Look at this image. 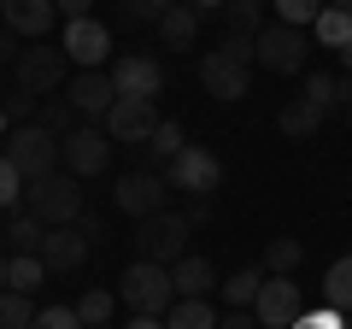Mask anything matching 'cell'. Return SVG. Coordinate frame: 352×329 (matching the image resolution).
<instances>
[{
  "mask_svg": "<svg viewBox=\"0 0 352 329\" xmlns=\"http://www.w3.org/2000/svg\"><path fill=\"white\" fill-rule=\"evenodd\" d=\"M346 129H352V106H346Z\"/></svg>",
  "mask_w": 352,
  "mask_h": 329,
  "instance_id": "681fc988",
  "label": "cell"
},
{
  "mask_svg": "<svg viewBox=\"0 0 352 329\" xmlns=\"http://www.w3.org/2000/svg\"><path fill=\"white\" fill-rule=\"evenodd\" d=\"M276 124H282V136L305 141V136H317V129H323V112H317L311 100H288V106L276 112Z\"/></svg>",
  "mask_w": 352,
  "mask_h": 329,
  "instance_id": "44dd1931",
  "label": "cell"
},
{
  "mask_svg": "<svg viewBox=\"0 0 352 329\" xmlns=\"http://www.w3.org/2000/svg\"><path fill=\"white\" fill-rule=\"evenodd\" d=\"M252 312H258L264 329H294V317L305 312V300H300V288H294V277H264Z\"/></svg>",
  "mask_w": 352,
  "mask_h": 329,
  "instance_id": "8fae6325",
  "label": "cell"
},
{
  "mask_svg": "<svg viewBox=\"0 0 352 329\" xmlns=\"http://www.w3.org/2000/svg\"><path fill=\"white\" fill-rule=\"evenodd\" d=\"M65 65H71V59H65V47H24V53H18V65H12V83L41 100V94H59L65 89Z\"/></svg>",
  "mask_w": 352,
  "mask_h": 329,
  "instance_id": "52a82bcc",
  "label": "cell"
},
{
  "mask_svg": "<svg viewBox=\"0 0 352 329\" xmlns=\"http://www.w3.org/2000/svg\"><path fill=\"white\" fill-rule=\"evenodd\" d=\"M82 259H88V241H82L76 224H53L47 235H41V265L47 270H76Z\"/></svg>",
  "mask_w": 352,
  "mask_h": 329,
  "instance_id": "2e32d148",
  "label": "cell"
},
{
  "mask_svg": "<svg viewBox=\"0 0 352 329\" xmlns=\"http://www.w3.org/2000/svg\"><path fill=\"white\" fill-rule=\"evenodd\" d=\"M65 100L94 124V118H106L118 106V89H112V76H106V71H76L71 83H65Z\"/></svg>",
  "mask_w": 352,
  "mask_h": 329,
  "instance_id": "9a60e30c",
  "label": "cell"
},
{
  "mask_svg": "<svg viewBox=\"0 0 352 329\" xmlns=\"http://www.w3.org/2000/svg\"><path fill=\"white\" fill-rule=\"evenodd\" d=\"M24 206L30 217H41V224H76V217L88 212L82 206V177H71V171H53V177H36L24 189Z\"/></svg>",
  "mask_w": 352,
  "mask_h": 329,
  "instance_id": "7a4b0ae2",
  "label": "cell"
},
{
  "mask_svg": "<svg viewBox=\"0 0 352 329\" xmlns=\"http://www.w3.org/2000/svg\"><path fill=\"white\" fill-rule=\"evenodd\" d=\"M294 329H346V312L317 306V312H300V317H294Z\"/></svg>",
  "mask_w": 352,
  "mask_h": 329,
  "instance_id": "74e56055",
  "label": "cell"
},
{
  "mask_svg": "<svg viewBox=\"0 0 352 329\" xmlns=\"http://www.w3.org/2000/svg\"><path fill=\"white\" fill-rule=\"evenodd\" d=\"M170 282H176V300H206L217 288V265L206 253H182L170 265Z\"/></svg>",
  "mask_w": 352,
  "mask_h": 329,
  "instance_id": "e0dca14e",
  "label": "cell"
},
{
  "mask_svg": "<svg viewBox=\"0 0 352 329\" xmlns=\"http://www.w3.org/2000/svg\"><path fill=\"white\" fill-rule=\"evenodd\" d=\"M159 124L164 118L153 112V100H124V94H118V106L106 112V136L112 141H135V147H147Z\"/></svg>",
  "mask_w": 352,
  "mask_h": 329,
  "instance_id": "5bb4252c",
  "label": "cell"
},
{
  "mask_svg": "<svg viewBox=\"0 0 352 329\" xmlns=\"http://www.w3.org/2000/svg\"><path fill=\"white\" fill-rule=\"evenodd\" d=\"M340 106H352V76H340Z\"/></svg>",
  "mask_w": 352,
  "mask_h": 329,
  "instance_id": "f6af8a7d",
  "label": "cell"
},
{
  "mask_svg": "<svg viewBox=\"0 0 352 329\" xmlns=\"http://www.w3.org/2000/svg\"><path fill=\"white\" fill-rule=\"evenodd\" d=\"M264 277H270L264 265H241L235 277H223L217 288H223V300H229V306H252V300H258V288H264Z\"/></svg>",
  "mask_w": 352,
  "mask_h": 329,
  "instance_id": "7402d4cb",
  "label": "cell"
},
{
  "mask_svg": "<svg viewBox=\"0 0 352 329\" xmlns=\"http://www.w3.org/2000/svg\"><path fill=\"white\" fill-rule=\"evenodd\" d=\"M112 89L124 94V100H159L164 71L147 59V53H118L112 59Z\"/></svg>",
  "mask_w": 352,
  "mask_h": 329,
  "instance_id": "ba28073f",
  "label": "cell"
},
{
  "mask_svg": "<svg viewBox=\"0 0 352 329\" xmlns=\"http://www.w3.org/2000/svg\"><path fill=\"white\" fill-rule=\"evenodd\" d=\"M24 189H30V182H24V171H18V164L6 159V153H0V212H12V206L24 200Z\"/></svg>",
  "mask_w": 352,
  "mask_h": 329,
  "instance_id": "836d02e7",
  "label": "cell"
},
{
  "mask_svg": "<svg viewBox=\"0 0 352 329\" xmlns=\"http://www.w3.org/2000/svg\"><path fill=\"white\" fill-rule=\"evenodd\" d=\"M252 6H270V0H252Z\"/></svg>",
  "mask_w": 352,
  "mask_h": 329,
  "instance_id": "f907efd6",
  "label": "cell"
},
{
  "mask_svg": "<svg viewBox=\"0 0 352 329\" xmlns=\"http://www.w3.org/2000/svg\"><path fill=\"white\" fill-rule=\"evenodd\" d=\"M346 329H352V312H346Z\"/></svg>",
  "mask_w": 352,
  "mask_h": 329,
  "instance_id": "816d5d0a",
  "label": "cell"
},
{
  "mask_svg": "<svg viewBox=\"0 0 352 329\" xmlns=\"http://www.w3.org/2000/svg\"><path fill=\"white\" fill-rule=\"evenodd\" d=\"M311 36L323 41V47H346L352 41V12H340V6H323V12H317V24H311Z\"/></svg>",
  "mask_w": 352,
  "mask_h": 329,
  "instance_id": "d4e9b609",
  "label": "cell"
},
{
  "mask_svg": "<svg viewBox=\"0 0 352 329\" xmlns=\"http://www.w3.org/2000/svg\"><path fill=\"white\" fill-rule=\"evenodd\" d=\"M59 47H65V59H76L82 71H100L106 53H112V36H106L100 18H76V24H65Z\"/></svg>",
  "mask_w": 352,
  "mask_h": 329,
  "instance_id": "7c38bea8",
  "label": "cell"
},
{
  "mask_svg": "<svg viewBox=\"0 0 352 329\" xmlns=\"http://www.w3.org/2000/svg\"><path fill=\"white\" fill-rule=\"evenodd\" d=\"M147 147H153V159H164V164H170L176 153L188 147V136H182V124H170V118H164V124L153 129V141H147Z\"/></svg>",
  "mask_w": 352,
  "mask_h": 329,
  "instance_id": "d6a6232c",
  "label": "cell"
},
{
  "mask_svg": "<svg viewBox=\"0 0 352 329\" xmlns=\"http://www.w3.org/2000/svg\"><path fill=\"white\" fill-rule=\"evenodd\" d=\"M164 189L170 182L159 177V171H129V177H118V212H129V217H153V212H164Z\"/></svg>",
  "mask_w": 352,
  "mask_h": 329,
  "instance_id": "4fadbf2b",
  "label": "cell"
},
{
  "mask_svg": "<svg viewBox=\"0 0 352 329\" xmlns=\"http://www.w3.org/2000/svg\"><path fill=\"white\" fill-rule=\"evenodd\" d=\"M36 124H41V129H53V136L65 141V136H76V129H82L88 118L76 112V106L65 100V94H47V100H41V112H36Z\"/></svg>",
  "mask_w": 352,
  "mask_h": 329,
  "instance_id": "ffe728a7",
  "label": "cell"
},
{
  "mask_svg": "<svg viewBox=\"0 0 352 329\" xmlns=\"http://www.w3.org/2000/svg\"><path fill=\"white\" fill-rule=\"evenodd\" d=\"M118 300L129 306L135 317H164L176 306V282H170V265H153V259H135V265L118 277Z\"/></svg>",
  "mask_w": 352,
  "mask_h": 329,
  "instance_id": "6da1fadb",
  "label": "cell"
},
{
  "mask_svg": "<svg viewBox=\"0 0 352 329\" xmlns=\"http://www.w3.org/2000/svg\"><path fill=\"white\" fill-rule=\"evenodd\" d=\"M305 59H311V30H294V24L258 30V65L264 71L294 76V71H305Z\"/></svg>",
  "mask_w": 352,
  "mask_h": 329,
  "instance_id": "5b68a950",
  "label": "cell"
},
{
  "mask_svg": "<svg viewBox=\"0 0 352 329\" xmlns=\"http://www.w3.org/2000/svg\"><path fill=\"white\" fill-rule=\"evenodd\" d=\"M247 71L252 65H241L235 53H223V47L200 53V83H206L212 100H247Z\"/></svg>",
  "mask_w": 352,
  "mask_h": 329,
  "instance_id": "9c48e42d",
  "label": "cell"
},
{
  "mask_svg": "<svg viewBox=\"0 0 352 329\" xmlns=\"http://www.w3.org/2000/svg\"><path fill=\"white\" fill-rule=\"evenodd\" d=\"M300 259H305V247H300L294 235H276L270 247H264V270H270V277H294Z\"/></svg>",
  "mask_w": 352,
  "mask_h": 329,
  "instance_id": "4316f807",
  "label": "cell"
},
{
  "mask_svg": "<svg viewBox=\"0 0 352 329\" xmlns=\"http://www.w3.org/2000/svg\"><path fill=\"white\" fill-rule=\"evenodd\" d=\"M0 12H6V30L12 36H47L53 30V18H59V6L53 0H0Z\"/></svg>",
  "mask_w": 352,
  "mask_h": 329,
  "instance_id": "ac0fdd59",
  "label": "cell"
},
{
  "mask_svg": "<svg viewBox=\"0 0 352 329\" xmlns=\"http://www.w3.org/2000/svg\"><path fill=\"white\" fill-rule=\"evenodd\" d=\"M76 229H82V241H88V247H94V241L106 235V224H100V217H94V212H82V217H76Z\"/></svg>",
  "mask_w": 352,
  "mask_h": 329,
  "instance_id": "60d3db41",
  "label": "cell"
},
{
  "mask_svg": "<svg viewBox=\"0 0 352 329\" xmlns=\"http://www.w3.org/2000/svg\"><path fill=\"white\" fill-rule=\"evenodd\" d=\"M6 159L24 171V182H36V177H53V164L65 159V141L53 129H41V124H18L6 136Z\"/></svg>",
  "mask_w": 352,
  "mask_h": 329,
  "instance_id": "277c9868",
  "label": "cell"
},
{
  "mask_svg": "<svg viewBox=\"0 0 352 329\" xmlns=\"http://www.w3.org/2000/svg\"><path fill=\"white\" fill-rule=\"evenodd\" d=\"M188 6H194V12H223L229 0H188Z\"/></svg>",
  "mask_w": 352,
  "mask_h": 329,
  "instance_id": "7bdbcfd3",
  "label": "cell"
},
{
  "mask_svg": "<svg viewBox=\"0 0 352 329\" xmlns=\"http://www.w3.org/2000/svg\"><path fill=\"white\" fill-rule=\"evenodd\" d=\"M30 323H36V306H30V294L6 288V294H0V329H30Z\"/></svg>",
  "mask_w": 352,
  "mask_h": 329,
  "instance_id": "f546056e",
  "label": "cell"
},
{
  "mask_svg": "<svg viewBox=\"0 0 352 329\" xmlns=\"http://www.w3.org/2000/svg\"><path fill=\"white\" fill-rule=\"evenodd\" d=\"M200 18H206V12H194L188 0H176L170 12L159 18V41H164L170 53H188L194 41H200Z\"/></svg>",
  "mask_w": 352,
  "mask_h": 329,
  "instance_id": "d6986e66",
  "label": "cell"
},
{
  "mask_svg": "<svg viewBox=\"0 0 352 329\" xmlns=\"http://www.w3.org/2000/svg\"><path fill=\"white\" fill-rule=\"evenodd\" d=\"M6 235H12V253H41V235H47V224H41V217H12V229H6Z\"/></svg>",
  "mask_w": 352,
  "mask_h": 329,
  "instance_id": "1f68e13d",
  "label": "cell"
},
{
  "mask_svg": "<svg viewBox=\"0 0 352 329\" xmlns=\"http://www.w3.org/2000/svg\"><path fill=\"white\" fill-rule=\"evenodd\" d=\"M170 6L176 0H118V12H124L129 24H153V30H159V18L170 12Z\"/></svg>",
  "mask_w": 352,
  "mask_h": 329,
  "instance_id": "e575fe53",
  "label": "cell"
},
{
  "mask_svg": "<svg viewBox=\"0 0 352 329\" xmlns=\"http://www.w3.org/2000/svg\"><path fill=\"white\" fill-rule=\"evenodd\" d=\"M340 71L352 76V41H346V47H340Z\"/></svg>",
  "mask_w": 352,
  "mask_h": 329,
  "instance_id": "bcb514c9",
  "label": "cell"
},
{
  "mask_svg": "<svg viewBox=\"0 0 352 329\" xmlns=\"http://www.w3.org/2000/svg\"><path fill=\"white\" fill-rule=\"evenodd\" d=\"M223 24H229V36H258V6H252V0H229Z\"/></svg>",
  "mask_w": 352,
  "mask_h": 329,
  "instance_id": "d590c367",
  "label": "cell"
},
{
  "mask_svg": "<svg viewBox=\"0 0 352 329\" xmlns=\"http://www.w3.org/2000/svg\"><path fill=\"white\" fill-rule=\"evenodd\" d=\"M0 294H6V253H0Z\"/></svg>",
  "mask_w": 352,
  "mask_h": 329,
  "instance_id": "7dc6e473",
  "label": "cell"
},
{
  "mask_svg": "<svg viewBox=\"0 0 352 329\" xmlns=\"http://www.w3.org/2000/svg\"><path fill=\"white\" fill-rule=\"evenodd\" d=\"M164 323L170 329H217V312L206 300H176L170 312H164Z\"/></svg>",
  "mask_w": 352,
  "mask_h": 329,
  "instance_id": "83f0119b",
  "label": "cell"
},
{
  "mask_svg": "<svg viewBox=\"0 0 352 329\" xmlns=\"http://www.w3.org/2000/svg\"><path fill=\"white\" fill-rule=\"evenodd\" d=\"M188 212H153L141 217L135 229V259H153V265H176V259L188 253Z\"/></svg>",
  "mask_w": 352,
  "mask_h": 329,
  "instance_id": "3957f363",
  "label": "cell"
},
{
  "mask_svg": "<svg viewBox=\"0 0 352 329\" xmlns=\"http://www.w3.org/2000/svg\"><path fill=\"white\" fill-rule=\"evenodd\" d=\"M270 6H276V24H294V30H311L323 12V0H270Z\"/></svg>",
  "mask_w": 352,
  "mask_h": 329,
  "instance_id": "4dcf8cb0",
  "label": "cell"
},
{
  "mask_svg": "<svg viewBox=\"0 0 352 329\" xmlns=\"http://www.w3.org/2000/svg\"><path fill=\"white\" fill-rule=\"evenodd\" d=\"M323 6H340V12H352V0H323Z\"/></svg>",
  "mask_w": 352,
  "mask_h": 329,
  "instance_id": "c3c4849f",
  "label": "cell"
},
{
  "mask_svg": "<svg viewBox=\"0 0 352 329\" xmlns=\"http://www.w3.org/2000/svg\"><path fill=\"white\" fill-rule=\"evenodd\" d=\"M118 312V294L112 288H88L82 300H76V317H82V329H106Z\"/></svg>",
  "mask_w": 352,
  "mask_h": 329,
  "instance_id": "484cf974",
  "label": "cell"
},
{
  "mask_svg": "<svg viewBox=\"0 0 352 329\" xmlns=\"http://www.w3.org/2000/svg\"><path fill=\"white\" fill-rule=\"evenodd\" d=\"M106 329H112V323H106Z\"/></svg>",
  "mask_w": 352,
  "mask_h": 329,
  "instance_id": "f5cc1de1",
  "label": "cell"
},
{
  "mask_svg": "<svg viewBox=\"0 0 352 329\" xmlns=\"http://www.w3.org/2000/svg\"><path fill=\"white\" fill-rule=\"evenodd\" d=\"M41 277H47L41 253H12V259H6V288H18V294H36V288H41Z\"/></svg>",
  "mask_w": 352,
  "mask_h": 329,
  "instance_id": "cb8c5ba5",
  "label": "cell"
},
{
  "mask_svg": "<svg viewBox=\"0 0 352 329\" xmlns=\"http://www.w3.org/2000/svg\"><path fill=\"white\" fill-rule=\"evenodd\" d=\"M129 329H170V323H164V317H135Z\"/></svg>",
  "mask_w": 352,
  "mask_h": 329,
  "instance_id": "ee69618b",
  "label": "cell"
},
{
  "mask_svg": "<svg viewBox=\"0 0 352 329\" xmlns=\"http://www.w3.org/2000/svg\"><path fill=\"white\" fill-rule=\"evenodd\" d=\"M30 329H82V317H76V306H41Z\"/></svg>",
  "mask_w": 352,
  "mask_h": 329,
  "instance_id": "8d00e7d4",
  "label": "cell"
},
{
  "mask_svg": "<svg viewBox=\"0 0 352 329\" xmlns=\"http://www.w3.org/2000/svg\"><path fill=\"white\" fill-rule=\"evenodd\" d=\"M106 159H112V136L100 124H82L76 136H65V171L71 177H100Z\"/></svg>",
  "mask_w": 352,
  "mask_h": 329,
  "instance_id": "30bf717a",
  "label": "cell"
},
{
  "mask_svg": "<svg viewBox=\"0 0 352 329\" xmlns=\"http://www.w3.org/2000/svg\"><path fill=\"white\" fill-rule=\"evenodd\" d=\"M300 100H311L317 106V112H335V106H340V76H329V71H311V76H305V94H300Z\"/></svg>",
  "mask_w": 352,
  "mask_h": 329,
  "instance_id": "f1b7e54d",
  "label": "cell"
},
{
  "mask_svg": "<svg viewBox=\"0 0 352 329\" xmlns=\"http://www.w3.org/2000/svg\"><path fill=\"white\" fill-rule=\"evenodd\" d=\"M217 329H264V323H258V312H252V306H235L229 317H217Z\"/></svg>",
  "mask_w": 352,
  "mask_h": 329,
  "instance_id": "f35d334b",
  "label": "cell"
},
{
  "mask_svg": "<svg viewBox=\"0 0 352 329\" xmlns=\"http://www.w3.org/2000/svg\"><path fill=\"white\" fill-rule=\"evenodd\" d=\"M53 6H59L65 24H76V18H94V0H53Z\"/></svg>",
  "mask_w": 352,
  "mask_h": 329,
  "instance_id": "ab89813d",
  "label": "cell"
},
{
  "mask_svg": "<svg viewBox=\"0 0 352 329\" xmlns=\"http://www.w3.org/2000/svg\"><path fill=\"white\" fill-rule=\"evenodd\" d=\"M6 65H18V47H12V30H0V71Z\"/></svg>",
  "mask_w": 352,
  "mask_h": 329,
  "instance_id": "b9f144b4",
  "label": "cell"
},
{
  "mask_svg": "<svg viewBox=\"0 0 352 329\" xmlns=\"http://www.w3.org/2000/svg\"><path fill=\"white\" fill-rule=\"evenodd\" d=\"M323 306H335V312H352V253L335 259V265L323 270Z\"/></svg>",
  "mask_w": 352,
  "mask_h": 329,
  "instance_id": "603a6c76",
  "label": "cell"
},
{
  "mask_svg": "<svg viewBox=\"0 0 352 329\" xmlns=\"http://www.w3.org/2000/svg\"><path fill=\"white\" fill-rule=\"evenodd\" d=\"M164 182H170V189H182V194H194V200H206V194L223 182V159H217V153H206V147H182L170 164H164Z\"/></svg>",
  "mask_w": 352,
  "mask_h": 329,
  "instance_id": "8992f818",
  "label": "cell"
}]
</instances>
